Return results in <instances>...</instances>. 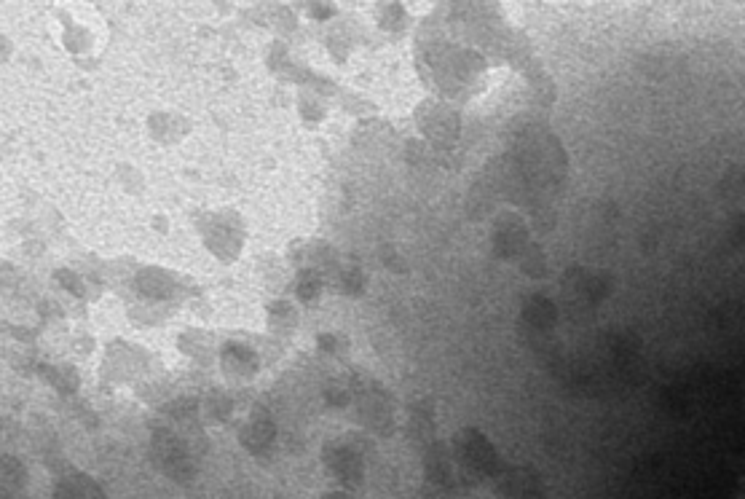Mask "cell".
<instances>
[{
  "label": "cell",
  "instance_id": "cell-1",
  "mask_svg": "<svg viewBox=\"0 0 745 499\" xmlns=\"http://www.w3.org/2000/svg\"><path fill=\"white\" fill-rule=\"evenodd\" d=\"M317 296V280H309L306 285H301V298H314Z\"/></svg>",
  "mask_w": 745,
  "mask_h": 499
}]
</instances>
